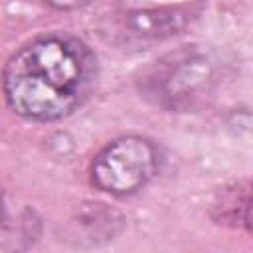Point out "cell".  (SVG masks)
<instances>
[{
	"instance_id": "cell-1",
	"label": "cell",
	"mask_w": 253,
	"mask_h": 253,
	"mask_svg": "<svg viewBox=\"0 0 253 253\" xmlns=\"http://www.w3.org/2000/svg\"><path fill=\"white\" fill-rule=\"evenodd\" d=\"M97 59L75 36L43 34L24 43L4 65L8 107L30 121H59L75 113L95 91Z\"/></svg>"
},
{
	"instance_id": "cell-2",
	"label": "cell",
	"mask_w": 253,
	"mask_h": 253,
	"mask_svg": "<svg viewBox=\"0 0 253 253\" xmlns=\"http://www.w3.org/2000/svg\"><path fill=\"white\" fill-rule=\"evenodd\" d=\"M215 65L198 47H182L156 59L140 77L144 95L160 107L188 111L202 105L215 87Z\"/></svg>"
},
{
	"instance_id": "cell-3",
	"label": "cell",
	"mask_w": 253,
	"mask_h": 253,
	"mask_svg": "<svg viewBox=\"0 0 253 253\" xmlns=\"http://www.w3.org/2000/svg\"><path fill=\"white\" fill-rule=\"evenodd\" d=\"M158 170L156 146L136 134L121 136L97 152L91 162V182L111 196H126L146 186Z\"/></svg>"
},
{
	"instance_id": "cell-4",
	"label": "cell",
	"mask_w": 253,
	"mask_h": 253,
	"mask_svg": "<svg viewBox=\"0 0 253 253\" xmlns=\"http://www.w3.org/2000/svg\"><path fill=\"white\" fill-rule=\"evenodd\" d=\"M198 6L123 10L113 14L109 32L121 42H156L184 30L196 18Z\"/></svg>"
},
{
	"instance_id": "cell-5",
	"label": "cell",
	"mask_w": 253,
	"mask_h": 253,
	"mask_svg": "<svg viewBox=\"0 0 253 253\" xmlns=\"http://www.w3.org/2000/svg\"><path fill=\"white\" fill-rule=\"evenodd\" d=\"M249 184H233L217 194L213 202V215L219 223H229L235 227L243 225L245 229H249Z\"/></svg>"
},
{
	"instance_id": "cell-6",
	"label": "cell",
	"mask_w": 253,
	"mask_h": 253,
	"mask_svg": "<svg viewBox=\"0 0 253 253\" xmlns=\"http://www.w3.org/2000/svg\"><path fill=\"white\" fill-rule=\"evenodd\" d=\"M4 213H6V200H4V192L0 190V225L4 221Z\"/></svg>"
}]
</instances>
